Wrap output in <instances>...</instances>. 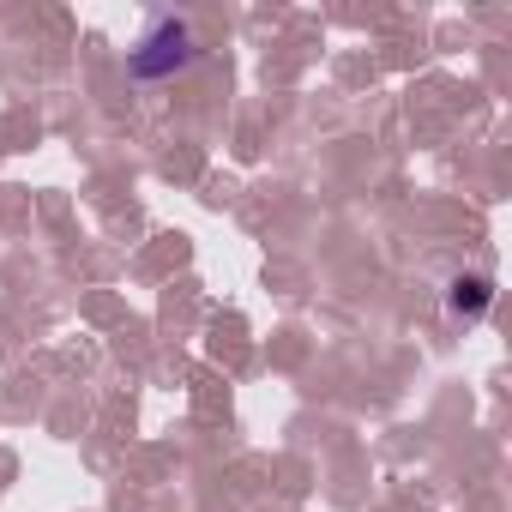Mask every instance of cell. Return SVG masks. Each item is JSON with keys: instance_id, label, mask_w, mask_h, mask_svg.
<instances>
[{"instance_id": "2", "label": "cell", "mask_w": 512, "mask_h": 512, "mask_svg": "<svg viewBox=\"0 0 512 512\" xmlns=\"http://www.w3.org/2000/svg\"><path fill=\"white\" fill-rule=\"evenodd\" d=\"M488 302H494V284H488L482 272L452 278V290H446V314H452V320H482V314H488Z\"/></svg>"}, {"instance_id": "1", "label": "cell", "mask_w": 512, "mask_h": 512, "mask_svg": "<svg viewBox=\"0 0 512 512\" xmlns=\"http://www.w3.org/2000/svg\"><path fill=\"white\" fill-rule=\"evenodd\" d=\"M193 55H199V49H193L187 19L163 13V19H151V31L139 37V49H127V73H133V79H169V73H181Z\"/></svg>"}]
</instances>
